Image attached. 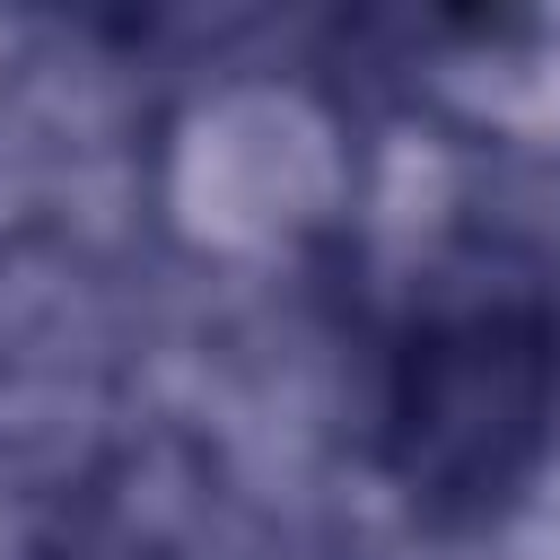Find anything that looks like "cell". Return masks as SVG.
I'll return each instance as SVG.
<instances>
[{
	"instance_id": "6da1fadb",
	"label": "cell",
	"mask_w": 560,
	"mask_h": 560,
	"mask_svg": "<svg viewBox=\"0 0 560 560\" xmlns=\"http://www.w3.org/2000/svg\"><path fill=\"white\" fill-rule=\"evenodd\" d=\"M368 438L429 534L525 508L560 446V271L542 245L472 228L411 271L376 332Z\"/></svg>"
}]
</instances>
